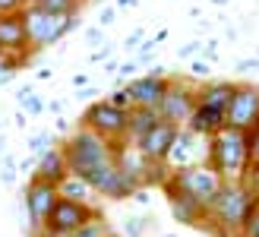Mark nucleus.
Masks as SVG:
<instances>
[{"label": "nucleus", "mask_w": 259, "mask_h": 237, "mask_svg": "<svg viewBox=\"0 0 259 237\" xmlns=\"http://www.w3.org/2000/svg\"><path fill=\"white\" fill-rule=\"evenodd\" d=\"M222 183H225V177L218 174L212 165H202L199 162V165H187V168L171 171V177L164 180V190L187 196V200H193L202 212H209V206L215 203Z\"/></svg>", "instance_id": "3"}, {"label": "nucleus", "mask_w": 259, "mask_h": 237, "mask_svg": "<svg viewBox=\"0 0 259 237\" xmlns=\"http://www.w3.org/2000/svg\"><path fill=\"white\" fill-rule=\"evenodd\" d=\"M82 127L95 130L98 136H105L111 146H114V142H123V139H126L130 111L114 108L108 98H105V101H95V104H89V108H85V114H82Z\"/></svg>", "instance_id": "6"}, {"label": "nucleus", "mask_w": 259, "mask_h": 237, "mask_svg": "<svg viewBox=\"0 0 259 237\" xmlns=\"http://www.w3.org/2000/svg\"><path fill=\"white\" fill-rule=\"evenodd\" d=\"M256 206H259V196H256Z\"/></svg>", "instance_id": "33"}, {"label": "nucleus", "mask_w": 259, "mask_h": 237, "mask_svg": "<svg viewBox=\"0 0 259 237\" xmlns=\"http://www.w3.org/2000/svg\"><path fill=\"white\" fill-rule=\"evenodd\" d=\"M234 86L237 83H225V79H215V83H205L196 92V101L199 104H212V108H228L231 95H234Z\"/></svg>", "instance_id": "17"}, {"label": "nucleus", "mask_w": 259, "mask_h": 237, "mask_svg": "<svg viewBox=\"0 0 259 237\" xmlns=\"http://www.w3.org/2000/svg\"><path fill=\"white\" fill-rule=\"evenodd\" d=\"M196 92H199V86L193 83V79H171L167 89H164V95H161V101L155 104L158 114H161V121L187 127L193 108H196Z\"/></svg>", "instance_id": "7"}, {"label": "nucleus", "mask_w": 259, "mask_h": 237, "mask_svg": "<svg viewBox=\"0 0 259 237\" xmlns=\"http://www.w3.org/2000/svg\"><path fill=\"white\" fill-rule=\"evenodd\" d=\"M0 51L32 57V51H29V38H25V19H22V10H19V13H0Z\"/></svg>", "instance_id": "12"}, {"label": "nucleus", "mask_w": 259, "mask_h": 237, "mask_svg": "<svg viewBox=\"0 0 259 237\" xmlns=\"http://www.w3.org/2000/svg\"><path fill=\"white\" fill-rule=\"evenodd\" d=\"M85 38H89L92 45H95V42H101V29H89V32H85Z\"/></svg>", "instance_id": "31"}, {"label": "nucleus", "mask_w": 259, "mask_h": 237, "mask_svg": "<svg viewBox=\"0 0 259 237\" xmlns=\"http://www.w3.org/2000/svg\"><path fill=\"white\" fill-rule=\"evenodd\" d=\"M139 187H142V183L133 177V174H130V171H123L120 165L117 168H114V174L105 180V183H101V196H108V200H130V196H136L139 193Z\"/></svg>", "instance_id": "15"}, {"label": "nucleus", "mask_w": 259, "mask_h": 237, "mask_svg": "<svg viewBox=\"0 0 259 237\" xmlns=\"http://www.w3.org/2000/svg\"><path fill=\"white\" fill-rule=\"evenodd\" d=\"M209 165L222 174L225 180H243L250 168V139L243 130L225 127L209 139Z\"/></svg>", "instance_id": "2"}, {"label": "nucleus", "mask_w": 259, "mask_h": 237, "mask_svg": "<svg viewBox=\"0 0 259 237\" xmlns=\"http://www.w3.org/2000/svg\"><path fill=\"white\" fill-rule=\"evenodd\" d=\"M60 149H63V158H67V171L76 177H82L85 183H92L95 193L101 190V183L114 174V168H117V152H114V146L89 127H79L76 133H70V139L63 142Z\"/></svg>", "instance_id": "1"}, {"label": "nucleus", "mask_w": 259, "mask_h": 237, "mask_svg": "<svg viewBox=\"0 0 259 237\" xmlns=\"http://www.w3.org/2000/svg\"><path fill=\"white\" fill-rule=\"evenodd\" d=\"M167 83H171V79H164L158 70H155V73H149V76H139V79H133V83L126 86L130 98H133V108H155V104L161 101V95H164Z\"/></svg>", "instance_id": "13"}, {"label": "nucleus", "mask_w": 259, "mask_h": 237, "mask_svg": "<svg viewBox=\"0 0 259 237\" xmlns=\"http://www.w3.org/2000/svg\"><path fill=\"white\" fill-rule=\"evenodd\" d=\"M108 101L114 104V108L133 111V98H130V92H126V86H123V89H117V92H111V95H108Z\"/></svg>", "instance_id": "24"}, {"label": "nucleus", "mask_w": 259, "mask_h": 237, "mask_svg": "<svg viewBox=\"0 0 259 237\" xmlns=\"http://www.w3.org/2000/svg\"><path fill=\"white\" fill-rule=\"evenodd\" d=\"M60 200V193L54 183H45V180H35L25 187V212H29V225H32V234L38 231H45L48 225V215H51V209L57 206Z\"/></svg>", "instance_id": "10"}, {"label": "nucleus", "mask_w": 259, "mask_h": 237, "mask_svg": "<svg viewBox=\"0 0 259 237\" xmlns=\"http://www.w3.org/2000/svg\"><path fill=\"white\" fill-rule=\"evenodd\" d=\"M29 4L38 10H48V13H60V16H76L82 0H29Z\"/></svg>", "instance_id": "21"}, {"label": "nucleus", "mask_w": 259, "mask_h": 237, "mask_svg": "<svg viewBox=\"0 0 259 237\" xmlns=\"http://www.w3.org/2000/svg\"><path fill=\"white\" fill-rule=\"evenodd\" d=\"M67 158H63V149H48V155H41L38 162V171H35V180H45V183H57L67 177Z\"/></svg>", "instance_id": "16"}, {"label": "nucleus", "mask_w": 259, "mask_h": 237, "mask_svg": "<svg viewBox=\"0 0 259 237\" xmlns=\"http://www.w3.org/2000/svg\"><path fill=\"white\" fill-rule=\"evenodd\" d=\"M228 121H225V108H212V104H199L193 108L190 121H187V130H193V133H199L205 139H212L218 130H225Z\"/></svg>", "instance_id": "14"}, {"label": "nucleus", "mask_w": 259, "mask_h": 237, "mask_svg": "<svg viewBox=\"0 0 259 237\" xmlns=\"http://www.w3.org/2000/svg\"><path fill=\"white\" fill-rule=\"evenodd\" d=\"M98 22H101V25H111V22H114V10H101Z\"/></svg>", "instance_id": "29"}, {"label": "nucleus", "mask_w": 259, "mask_h": 237, "mask_svg": "<svg viewBox=\"0 0 259 237\" xmlns=\"http://www.w3.org/2000/svg\"><path fill=\"white\" fill-rule=\"evenodd\" d=\"M22 19H25V38H29V51L38 54L51 45H57L67 32L79 29V19L76 16H60V13H48L38 10L32 4L22 7Z\"/></svg>", "instance_id": "5"}, {"label": "nucleus", "mask_w": 259, "mask_h": 237, "mask_svg": "<svg viewBox=\"0 0 259 237\" xmlns=\"http://www.w3.org/2000/svg\"><path fill=\"white\" fill-rule=\"evenodd\" d=\"M205 73H209V67H205L202 60H196V63H193V76H196V79H199V76H205Z\"/></svg>", "instance_id": "28"}, {"label": "nucleus", "mask_w": 259, "mask_h": 237, "mask_svg": "<svg viewBox=\"0 0 259 237\" xmlns=\"http://www.w3.org/2000/svg\"><path fill=\"white\" fill-rule=\"evenodd\" d=\"M45 142H48L45 133H41V136H35V139H32V149H35V152H41V149H45Z\"/></svg>", "instance_id": "30"}, {"label": "nucleus", "mask_w": 259, "mask_h": 237, "mask_svg": "<svg viewBox=\"0 0 259 237\" xmlns=\"http://www.w3.org/2000/svg\"><path fill=\"white\" fill-rule=\"evenodd\" d=\"M240 237H259V206H256V200H253L250 215H247V221H243V228H240Z\"/></svg>", "instance_id": "23"}, {"label": "nucleus", "mask_w": 259, "mask_h": 237, "mask_svg": "<svg viewBox=\"0 0 259 237\" xmlns=\"http://www.w3.org/2000/svg\"><path fill=\"white\" fill-rule=\"evenodd\" d=\"M161 121V114L158 108H133L130 111V130H126V139L130 142H136L142 133H149V130Z\"/></svg>", "instance_id": "18"}, {"label": "nucleus", "mask_w": 259, "mask_h": 237, "mask_svg": "<svg viewBox=\"0 0 259 237\" xmlns=\"http://www.w3.org/2000/svg\"><path fill=\"white\" fill-rule=\"evenodd\" d=\"M243 187L250 190V196H259V165H253V162H250L247 174H243Z\"/></svg>", "instance_id": "25"}, {"label": "nucleus", "mask_w": 259, "mask_h": 237, "mask_svg": "<svg viewBox=\"0 0 259 237\" xmlns=\"http://www.w3.org/2000/svg\"><path fill=\"white\" fill-rule=\"evenodd\" d=\"M29 0H0V13H19Z\"/></svg>", "instance_id": "27"}, {"label": "nucleus", "mask_w": 259, "mask_h": 237, "mask_svg": "<svg viewBox=\"0 0 259 237\" xmlns=\"http://www.w3.org/2000/svg\"><path fill=\"white\" fill-rule=\"evenodd\" d=\"M215 4H225V0H215Z\"/></svg>", "instance_id": "32"}, {"label": "nucleus", "mask_w": 259, "mask_h": 237, "mask_svg": "<svg viewBox=\"0 0 259 237\" xmlns=\"http://www.w3.org/2000/svg\"><path fill=\"white\" fill-rule=\"evenodd\" d=\"M57 193L67 196V200H76V203H89V200H92V193H95V187H92V183H85L82 177H76V174H67L57 183Z\"/></svg>", "instance_id": "20"}, {"label": "nucleus", "mask_w": 259, "mask_h": 237, "mask_svg": "<svg viewBox=\"0 0 259 237\" xmlns=\"http://www.w3.org/2000/svg\"><path fill=\"white\" fill-rule=\"evenodd\" d=\"M250 206H253L250 190L240 180H225L205 215H212L218 221V231H215L218 237H231V234H240L243 221L250 215Z\"/></svg>", "instance_id": "4"}, {"label": "nucleus", "mask_w": 259, "mask_h": 237, "mask_svg": "<svg viewBox=\"0 0 259 237\" xmlns=\"http://www.w3.org/2000/svg\"><path fill=\"white\" fill-rule=\"evenodd\" d=\"M225 121L228 127L243 130V133H250L259 124V89L256 86H247V83L234 86V95H231L228 108H225Z\"/></svg>", "instance_id": "9"}, {"label": "nucleus", "mask_w": 259, "mask_h": 237, "mask_svg": "<svg viewBox=\"0 0 259 237\" xmlns=\"http://www.w3.org/2000/svg\"><path fill=\"white\" fill-rule=\"evenodd\" d=\"M89 218H95V212L89 209V203H76V200L60 196L57 206L51 209V215H48L45 231H38L35 237H73Z\"/></svg>", "instance_id": "8"}, {"label": "nucleus", "mask_w": 259, "mask_h": 237, "mask_svg": "<svg viewBox=\"0 0 259 237\" xmlns=\"http://www.w3.org/2000/svg\"><path fill=\"white\" fill-rule=\"evenodd\" d=\"M73 237H117V234H114V231L105 225V221H101V215H95V218H89Z\"/></svg>", "instance_id": "22"}, {"label": "nucleus", "mask_w": 259, "mask_h": 237, "mask_svg": "<svg viewBox=\"0 0 259 237\" xmlns=\"http://www.w3.org/2000/svg\"><path fill=\"white\" fill-rule=\"evenodd\" d=\"M247 139H250V162H253V165H259V124L247 133Z\"/></svg>", "instance_id": "26"}, {"label": "nucleus", "mask_w": 259, "mask_h": 237, "mask_svg": "<svg viewBox=\"0 0 259 237\" xmlns=\"http://www.w3.org/2000/svg\"><path fill=\"white\" fill-rule=\"evenodd\" d=\"M167 200H171V212H174V221H184V225H199V221L205 218V212L193 203L187 200V196H180V193H167Z\"/></svg>", "instance_id": "19"}, {"label": "nucleus", "mask_w": 259, "mask_h": 237, "mask_svg": "<svg viewBox=\"0 0 259 237\" xmlns=\"http://www.w3.org/2000/svg\"><path fill=\"white\" fill-rule=\"evenodd\" d=\"M180 133V127L171 124V121H158L149 133H142L136 139V146L139 152L149 158V162H167V155H171V146H174V139Z\"/></svg>", "instance_id": "11"}]
</instances>
